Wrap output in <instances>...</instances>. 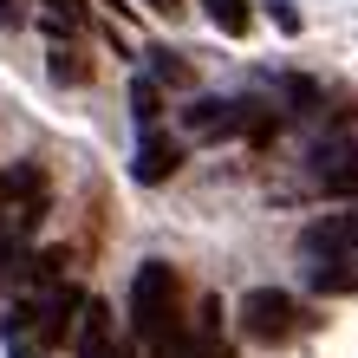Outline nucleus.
<instances>
[{
    "instance_id": "f3484780",
    "label": "nucleus",
    "mask_w": 358,
    "mask_h": 358,
    "mask_svg": "<svg viewBox=\"0 0 358 358\" xmlns=\"http://www.w3.org/2000/svg\"><path fill=\"white\" fill-rule=\"evenodd\" d=\"M267 13H273V27H280L287 39L300 33V13H293V0H267Z\"/></svg>"
},
{
    "instance_id": "412c9836",
    "label": "nucleus",
    "mask_w": 358,
    "mask_h": 358,
    "mask_svg": "<svg viewBox=\"0 0 358 358\" xmlns=\"http://www.w3.org/2000/svg\"><path fill=\"white\" fill-rule=\"evenodd\" d=\"M150 7H157V13H176V7H182V0H150Z\"/></svg>"
},
{
    "instance_id": "a211bd4d",
    "label": "nucleus",
    "mask_w": 358,
    "mask_h": 358,
    "mask_svg": "<svg viewBox=\"0 0 358 358\" xmlns=\"http://www.w3.org/2000/svg\"><path fill=\"white\" fill-rule=\"evenodd\" d=\"M27 20V0H0V27H20Z\"/></svg>"
},
{
    "instance_id": "4be33fe9",
    "label": "nucleus",
    "mask_w": 358,
    "mask_h": 358,
    "mask_svg": "<svg viewBox=\"0 0 358 358\" xmlns=\"http://www.w3.org/2000/svg\"><path fill=\"white\" fill-rule=\"evenodd\" d=\"M0 208H7V176H0Z\"/></svg>"
},
{
    "instance_id": "7ed1b4c3",
    "label": "nucleus",
    "mask_w": 358,
    "mask_h": 358,
    "mask_svg": "<svg viewBox=\"0 0 358 358\" xmlns=\"http://www.w3.org/2000/svg\"><path fill=\"white\" fill-rule=\"evenodd\" d=\"M235 320H241V332H248L255 345H287L293 332L306 326V313H300V300H293V293H280V287H255V293H241Z\"/></svg>"
},
{
    "instance_id": "9b49d317",
    "label": "nucleus",
    "mask_w": 358,
    "mask_h": 358,
    "mask_svg": "<svg viewBox=\"0 0 358 358\" xmlns=\"http://www.w3.org/2000/svg\"><path fill=\"white\" fill-rule=\"evenodd\" d=\"M208 27H215L222 39H248V27H255V13H248V0H202Z\"/></svg>"
},
{
    "instance_id": "2eb2a0df",
    "label": "nucleus",
    "mask_w": 358,
    "mask_h": 358,
    "mask_svg": "<svg viewBox=\"0 0 358 358\" xmlns=\"http://www.w3.org/2000/svg\"><path fill=\"white\" fill-rule=\"evenodd\" d=\"M131 117L137 124H157L163 117V85H157V78H137V85H131Z\"/></svg>"
},
{
    "instance_id": "aec40b11",
    "label": "nucleus",
    "mask_w": 358,
    "mask_h": 358,
    "mask_svg": "<svg viewBox=\"0 0 358 358\" xmlns=\"http://www.w3.org/2000/svg\"><path fill=\"white\" fill-rule=\"evenodd\" d=\"M98 358H137V352H131V345H117V339H111V345H104Z\"/></svg>"
},
{
    "instance_id": "ddd939ff",
    "label": "nucleus",
    "mask_w": 358,
    "mask_h": 358,
    "mask_svg": "<svg viewBox=\"0 0 358 358\" xmlns=\"http://www.w3.org/2000/svg\"><path fill=\"white\" fill-rule=\"evenodd\" d=\"M143 59H150V78H157V85H196V72L182 66V52H170V46H143Z\"/></svg>"
},
{
    "instance_id": "f8f14e48",
    "label": "nucleus",
    "mask_w": 358,
    "mask_h": 358,
    "mask_svg": "<svg viewBox=\"0 0 358 358\" xmlns=\"http://www.w3.org/2000/svg\"><path fill=\"white\" fill-rule=\"evenodd\" d=\"M46 59H52V78H59V85H92V59L78 52L72 39H52Z\"/></svg>"
},
{
    "instance_id": "4468645a",
    "label": "nucleus",
    "mask_w": 358,
    "mask_h": 358,
    "mask_svg": "<svg viewBox=\"0 0 358 358\" xmlns=\"http://www.w3.org/2000/svg\"><path fill=\"white\" fill-rule=\"evenodd\" d=\"M306 287L313 293H358V273H352V261H326L306 273Z\"/></svg>"
},
{
    "instance_id": "6ab92c4d",
    "label": "nucleus",
    "mask_w": 358,
    "mask_h": 358,
    "mask_svg": "<svg viewBox=\"0 0 358 358\" xmlns=\"http://www.w3.org/2000/svg\"><path fill=\"white\" fill-rule=\"evenodd\" d=\"M13 345V358H46V352H39V345H27V339H7Z\"/></svg>"
},
{
    "instance_id": "39448f33",
    "label": "nucleus",
    "mask_w": 358,
    "mask_h": 358,
    "mask_svg": "<svg viewBox=\"0 0 358 358\" xmlns=\"http://www.w3.org/2000/svg\"><path fill=\"white\" fill-rule=\"evenodd\" d=\"M300 248L306 255H326V261H358V208L352 215H320L300 228Z\"/></svg>"
},
{
    "instance_id": "f257e3e1",
    "label": "nucleus",
    "mask_w": 358,
    "mask_h": 358,
    "mask_svg": "<svg viewBox=\"0 0 358 358\" xmlns=\"http://www.w3.org/2000/svg\"><path fill=\"white\" fill-rule=\"evenodd\" d=\"M78 300L85 293L78 287H66V280H39V293L20 313H7V339H27V345H66V332H72V313H78Z\"/></svg>"
},
{
    "instance_id": "423d86ee",
    "label": "nucleus",
    "mask_w": 358,
    "mask_h": 358,
    "mask_svg": "<svg viewBox=\"0 0 358 358\" xmlns=\"http://www.w3.org/2000/svg\"><path fill=\"white\" fill-rule=\"evenodd\" d=\"M189 137H241V98H196L182 111Z\"/></svg>"
},
{
    "instance_id": "f03ea898",
    "label": "nucleus",
    "mask_w": 358,
    "mask_h": 358,
    "mask_svg": "<svg viewBox=\"0 0 358 358\" xmlns=\"http://www.w3.org/2000/svg\"><path fill=\"white\" fill-rule=\"evenodd\" d=\"M176 267L170 261H143L137 280H131V332L137 339H163V332H176Z\"/></svg>"
},
{
    "instance_id": "6e6552de",
    "label": "nucleus",
    "mask_w": 358,
    "mask_h": 358,
    "mask_svg": "<svg viewBox=\"0 0 358 358\" xmlns=\"http://www.w3.org/2000/svg\"><path fill=\"white\" fill-rule=\"evenodd\" d=\"M157 358H235V352H228V339H222V332H208V326H176V332H163V339L150 345Z\"/></svg>"
},
{
    "instance_id": "0eeeda50",
    "label": "nucleus",
    "mask_w": 358,
    "mask_h": 358,
    "mask_svg": "<svg viewBox=\"0 0 358 358\" xmlns=\"http://www.w3.org/2000/svg\"><path fill=\"white\" fill-rule=\"evenodd\" d=\"M66 339H72V352H78V358H98L104 345H111V306H104V300H78Z\"/></svg>"
},
{
    "instance_id": "5701e85b",
    "label": "nucleus",
    "mask_w": 358,
    "mask_h": 358,
    "mask_svg": "<svg viewBox=\"0 0 358 358\" xmlns=\"http://www.w3.org/2000/svg\"><path fill=\"white\" fill-rule=\"evenodd\" d=\"M104 7H117V13H131V7H124V0H104Z\"/></svg>"
},
{
    "instance_id": "1a4fd4ad",
    "label": "nucleus",
    "mask_w": 358,
    "mask_h": 358,
    "mask_svg": "<svg viewBox=\"0 0 358 358\" xmlns=\"http://www.w3.org/2000/svg\"><path fill=\"white\" fill-rule=\"evenodd\" d=\"M313 182H320L326 196H345V202H358V150L313 157Z\"/></svg>"
},
{
    "instance_id": "dca6fc26",
    "label": "nucleus",
    "mask_w": 358,
    "mask_h": 358,
    "mask_svg": "<svg viewBox=\"0 0 358 358\" xmlns=\"http://www.w3.org/2000/svg\"><path fill=\"white\" fill-rule=\"evenodd\" d=\"M280 98L293 104V111H320V85H313V78H300V72L280 78Z\"/></svg>"
},
{
    "instance_id": "9d476101",
    "label": "nucleus",
    "mask_w": 358,
    "mask_h": 358,
    "mask_svg": "<svg viewBox=\"0 0 358 358\" xmlns=\"http://www.w3.org/2000/svg\"><path fill=\"white\" fill-rule=\"evenodd\" d=\"M39 20H46L52 39H78L92 27V7H85V0H39Z\"/></svg>"
},
{
    "instance_id": "20e7f679",
    "label": "nucleus",
    "mask_w": 358,
    "mask_h": 358,
    "mask_svg": "<svg viewBox=\"0 0 358 358\" xmlns=\"http://www.w3.org/2000/svg\"><path fill=\"white\" fill-rule=\"evenodd\" d=\"M182 137H163L157 124H143V137H137V157H131V176L143 182V189H157V182H170L176 170H182Z\"/></svg>"
}]
</instances>
